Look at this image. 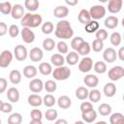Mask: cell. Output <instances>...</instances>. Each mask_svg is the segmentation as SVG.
<instances>
[{
    "instance_id": "50",
    "label": "cell",
    "mask_w": 124,
    "mask_h": 124,
    "mask_svg": "<svg viewBox=\"0 0 124 124\" xmlns=\"http://www.w3.org/2000/svg\"><path fill=\"white\" fill-rule=\"evenodd\" d=\"M30 116H31V119H33V120H42L43 112L38 108H34V109L31 110Z\"/></svg>"
},
{
    "instance_id": "44",
    "label": "cell",
    "mask_w": 124,
    "mask_h": 124,
    "mask_svg": "<svg viewBox=\"0 0 124 124\" xmlns=\"http://www.w3.org/2000/svg\"><path fill=\"white\" fill-rule=\"evenodd\" d=\"M13 5L10 2H1L0 3V13L3 15H10L12 12Z\"/></svg>"
},
{
    "instance_id": "57",
    "label": "cell",
    "mask_w": 124,
    "mask_h": 124,
    "mask_svg": "<svg viewBox=\"0 0 124 124\" xmlns=\"http://www.w3.org/2000/svg\"><path fill=\"white\" fill-rule=\"evenodd\" d=\"M54 124H68V121L66 119H63V118H60V119H57L55 121Z\"/></svg>"
},
{
    "instance_id": "41",
    "label": "cell",
    "mask_w": 124,
    "mask_h": 124,
    "mask_svg": "<svg viewBox=\"0 0 124 124\" xmlns=\"http://www.w3.org/2000/svg\"><path fill=\"white\" fill-rule=\"evenodd\" d=\"M55 103H56V99H55L54 96L51 95V94H46V95L43 98V104H44L46 107H47V108L53 107V106L55 105Z\"/></svg>"
},
{
    "instance_id": "55",
    "label": "cell",
    "mask_w": 124,
    "mask_h": 124,
    "mask_svg": "<svg viewBox=\"0 0 124 124\" xmlns=\"http://www.w3.org/2000/svg\"><path fill=\"white\" fill-rule=\"evenodd\" d=\"M116 54H117V57L119 58L120 61H124V47L123 46H121L119 48V50H118V52Z\"/></svg>"
},
{
    "instance_id": "35",
    "label": "cell",
    "mask_w": 124,
    "mask_h": 124,
    "mask_svg": "<svg viewBox=\"0 0 124 124\" xmlns=\"http://www.w3.org/2000/svg\"><path fill=\"white\" fill-rule=\"evenodd\" d=\"M56 46V43L51 38H46L43 41V48L46 51H51Z\"/></svg>"
},
{
    "instance_id": "6",
    "label": "cell",
    "mask_w": 124,
    "mask_h": 124,
    "mask_svg": "<svg viewBox=\"0 0 124 124\" xmlns=\"http://www.w3.org/2000/svg\"><path fill=\"white\" fill-rule=\"evenodd\" d=\"M93 68V60L91 57L84 56L78 62V70L81 73H88Z\"/></svg>"
},
{
    "instance_id": "49",
    "label": "cell",
    "mask_w": 124,
    "mask_h": 124,
    "mask_svg": "<svg viewBox=\"0 0 124 124\" xmlns=\"http://www.w3.org/2000/svg\"><path fill=\"white\" fill-rule=\"evenodd\" d=\"M8 33H9V35H10L12 38L17 37L18 34H19V28H18V26L16 25V24H12V25L8 28Z\"/></svg>"
},
{
    "instance_id": "19",
    "label": "cell",
    "mask_w": 124,
    "mask_h": 124,
    "mask_svg": "<svg viewBox=\"0 0 124 124\" xmlns=\"http://www.w3.org/2000/svg\"><path fill=\"white\" fill-rule=\"evenodd\" d=\"M81 118L83 120V122L86 123H92L93 121L96 120L97 118V112L96 110L93 108L89 111H85V112H81Z\"/></svg>"
},
{
    "instance_id": "18",
    "label": "cell",
    "mask_w": 124,
    "mask_h": 124,
    "mask_svg": "<svg viewBox=\"0 0 124 124\" xmlns=\"http://www.w3.org/2000/svg\"><path fill=\"white\" fill-rule=\"evenodd\" d=\"M56 102H57L58 107L61 108H63V109L69 108L71 107V105H72V100H71L70 97L67 96V95H62V96H60Z\"/></svg>"
},
{
    "instance_id": "24",
    "label": "cell",
    "mask_w": 124,
    "mask_h": 124,
    "mask_svg": "<svg viewBox=\"0 0 124 124\" xmlns=\"http://www.w3.org/2000/svg\"><path fill=\"white\" fill-rule=\"evenodd\" d=\"M50 62L52 65H54L55 67H61V66H64V63H65V58L62 54L60 53H54L51 55L50 57Z\"/></svg>"
},
{
    "instance_id": "8",
    "label": "cell",
    "mask_w": 124,
    "mask_h": 124,
    "mask_svg": "<svg viewBox=\"0 0 124 124\" xmlns=\"http://www.w3.org/2000/svg\"><path fill=\"white\" fill-rule=\"evenodd\" d=\"M14 55L17 61H24L28 56L27 48L23 45H17L14 49Z\"/></svg>"
},
{
    "instance_id": "34",
    "label": "cell",
    "mask_w": 124,
    "mask_h": 124,
    "mask_svg": "<svg viewBox=\"0 0 124 124\" xmlns=\"http://www.w3.org/2000/svg\"><path fill=\"white\" fill-rule=\"evenodd\" d=\"M88 89L84 86H79L76 89V97L78 100H85L86 98H88Z\"/></svg>"
},
{
    "instance_id": "53",
    "label": "cell",
    "mask_w": 124,
    "mask_h": 124,
    "mask_svg": "<svg viewBox=\"0 0 124 124\" xmlns=\"http://www.w3.org/2000/svg\"><path fill=\"white\" fill-rule=\"evenodd\" d=\"M7 86H8V81L6 78H0V94L1 93H4L7 89Z\"/></svg>"
},
{
    "instance_id": "23",
    "label": "cell",
    "mask_w": 124,
    "mask_h": 124,
    "mask_svg": "<svg viewBox=\"0 0 124 124\" xmlns=\"http://www.w3.org/2000/svg\"><path fill=\"white\" fill-rule=\"evenodd\" d=\"M118 22H119V20L115 16H109L105 19L104 24H105L106 28H108V29H114L118 26Z\"/></svg>"
},
{
    "instance_id": "11",
    "label": "cell",
    "mask_w": 124,
    "mask_h": 124,
    "mask_svg": "<svg viewBox=\"0 0 124 124\" xmlns=\"http://www.w3.org/2000/svg\"><path fill=\"white\" fill-rule=\"evenodd\" d=\"M28 55H29V58H30L31 61H33V62H40L43 59V57H44V52H43V50L40 47L35 46V47L30 49Z\"/></svg>"
},
{
    "instance_id": "29",
    "label": "cell",
    "mask_w": 124,
    "mask_h": 124,
    "mask_svg": "<svg viewBox=\"0 0 124 124\" xmlns=\"http://www.w3.org/2000/svg\"><path fill=\"white\" fill-rule=\"evenodd\" d=\"M52 66L51 64L47 63V62H42L39 65V72L44 75V76H48L50 74H52Z\"/></svg>"
},
{
    "instance_id": "48",
    "label": "cell",
    "mask_w": 124,
    "mask_h": 124,
    "mask_svg": "<svg viewBox=\"0 0 124 124\" xmlns=\"http://www.w3.org/2000/svg\"><path fill=\"white\" fill-rule=\"evenodd\" d=\"M91 48L95 51V52H100L103 48H104V42L95 39L91 45Z\"/></svg>"
},
{
    "instance_id": "3",
    "label": "cell",
    "mask_w": 124,
    "mask_h": 124,
    "mask_svg": "<svg viewBox=\"0 0 124 124\" xmlns=\"http://www.w3.org/2000/svg\"><path fill=\"white\" fill-rule=\"evenodd\" d=\"M72 72L69 67L67 66H61V67H56L52 71V77L54 78L55 80H66L70 78Z\"/></svg>"
},
{
    "instance_id": "52",
    "label": "cell",
    "mask_w": 124,
    "mask_h": 124,
    "mask_svg": "<svg viewBox=\"0 0 124 124\" xmlns=\"http://www.w3.org/2000/svg\"><path fill=\"white\" fill-rule=\"evenodd\" d=\"M12 110H13V106H12V104H11V103H4V102H3L1 111L4 112V113H10Z\"/></svg>"
},
{
    "instance_id": "45",
    "label": "cell",
    "mask_w": 124,
    "mask_h": 124,
    "mask_svg": "<svg viewBox=\"0 0 124 124\" xmlns=\"http://www.w3.org/2000/svg\"><path fill=\"white\" fill-rule=\"evenodd\" d=\"M56 47H57V50L59 51V53L62 54V55L69 52V46H68L67 43L64 42V41H59L56 44Z\"/></svg>"
},
{
    "instance_id": "33",
    "label": "cell",
    "mask_w": 124,
    "mask_h": 124,
    "mask_svg": "<svg viewBox=\"0 0 124 124\" xmlns=\"http://www.w3.org/2000/svg\"><path fill=\"white\" fill-rule=\"evenodd\" d=\"M111 107L110 105L107 104V103H104V104H101L99 107H98V112L103 115V116H108V115H110L111 114Z\"/></svg>"
},
{
    "instance_id": "43",
    "label": "cell",
    "mask_w": 124,
    "mask_h": 124,
    "mask_svg": "<svg viewBox=\"0 0 124 124\" xmlns=\"http://www.w3.org/2000/svg\"><path fill=\"white\" fill-rule=\"evenodd\" d=\"M58 116V112L54 108H48L45 113V118L47 121H54Z\"/></svg>"
},
{
    "instance_id": "5",
    "label": "cell",
    "mask_w": 124,
    "mask_h": 124,
    "mask_svg": "<svg viewBox=\"0 0 124 124\" xmlns=\"http://www.w3.org/2000/svg\"><path fill=\"white\" fill-rule=\"evenodd\" d=\"M108 78L111 81L119 80L124 76V68L122 66H119V65L114 66V67H112L108 70Z\"/></svg>"
},
{
    "instance_id": "7",
    "label": "cell",
    "mask_w": 124,
    "mask_h": 124,
    "mask_svg": "<svg viewBox=\"0 0 124 124\" xmlns=\"http://www.w3.org/2000/svg\"><path fill=\"white\" fill-rule=\"evenodd\" d=\"M13 58H14V54L10 50L8 49L3 50L0 54V68H7L13 61Z\"/></svg>"
},
{
    "instance_id": "32",
    "label": "cell",
    "mask_w": 124,
    "mask_h": 124,
    "mask_svg": "<svg viewBox=\"0 0 124 124\" xmlns=\"http://www.w3.org/2000/svg\"><path fill=\"white\" fill-rule=\"evenodd\" d=\"M110 124H124V116L121 112H114L109 116Z\"/></svg>"
},
{
    "instance_id": "40",
    "label": "cell",
    "mask_w": 124,
    "mask_h": 124,
    "mask_svg": "<svg viewBox=\"0 0 124 124\" xmlns=\"http://www.w3.org/2000/svg\"><path fill=\"white\" fill-rule=\"evenodd\" d=\"M93 68L97 74H105L107 72V64L104 61H97L93 65Z\"/></svg>"
},
{
    "instance_id": "42",
    "label": "cell",
    "mask_w": 124,
    "mask_h": 124,
    "mask_svg": "<svg viewBox=\"0 0 124 124\" xmlns=\"http://www.w3.org/2000/svg\"><path fill=\"white\" fill-rule=\"evenodd\" d=\"M44 88L46 89V92H48V93H52V92H54V91L56 90V88H57V84H56V82H55L54 80H52V79H48V80H46V81L44 83Z\"/></svg>"
},
{
    "instance_id": "25",
    "label": "cell",
    "mask_w": 124,
    "mask_h": 124,
    "mask_svg": "<svg viewBox=\"0 0 124 124\" xmlns=\"http://www.w3.org/2000/svg\"><path fill=\"white\" fill-rule=\"evenodd\" d=\"M100 25H99V22L97 20H93L91 19L88 23H86L84 25V30L86 33L88 34H92V33H96V31L99 29Z\"/></svg>"
},
{
    "instance_id": "14",
    "label": "cell",
    "mask_w": 124,
    "mask_h": 124,
    "mask_svg": "<svg viewBox=\"0 0 124 124\" xmlns=\"http://www.w3.org/2000/svg\"><path fill=\"white\" fill-rule=\"evenodd\" d=\"M29 89L34 93H39L44 89V82L40 78H32L29 82Z\"/></svg>"
},
{
    "instance_id": "36",
    "label": "cell",
    "mask_w": 124,
    "mask_h": 124,
    "mask_svg": "<svg viewBox=\"0 0 124 124\" xmlns=\"http://www.w3.org/2000/svg\"><path fill=\"white\" fill-rule=\"evenodd\" d=\"M22 115L19 112H14L8 117V124H21Z\"/></svg>"
},
{
    "instance_id": "38",
    "label": "cell",
    "mask_w": 124,
    "mask_h": 124,
    "mask_svg": "<svg viewBox=\"0 0 124 124\" xmlns=\"http://www.w3.org/2000/svg\"><path fill=\"white\" fill-rule=\"evenodd\" d=\"M54 29V25L51 21H46L44 23H42V26H41V30L44 34L46 35H48V34H51L52 31Z\"/></svg>"
},
{
    "instance_id": "17",
    "label": "cell",
    "mask_w": 124,
    "mask_h": 124,
    "mask_svg": "<svg viewBox=\"0 0 124 124\" xmlns=\"http://www.w3.org/2000/svg\"><path fill=\"white\" fill-rule=\"evenodd\" d=\"M19 91L16 87H10L7 91V98L11 103H17L19 101Z\"/></svg>"
},
{
    "instance_id": "13",
    "label": "cell",
    "mask_w": 124,
    "mask_h": 124,
    "mask_svg": "<svg viewBox=\"0 0 124 124\" xmlns=\"http://www.w3.org/2000/svg\"><path fill=\"white\" fill-rule=\"evenodd\" d=\"M123 5L122 0H109L108 4V10L111 14H117L121 11Z\"/></svg>"
},
{
    "instance_id": "27",
    "label": "cell",
    "mask_w": 124,
    "mask_h": 124,
    "mask_svg": "<svg viewBox=\"0 0 124 124\" xmlns=\"http://www.w3.org/2000/svg\"><path fill=\"white\" fill-rule=\"evenodd\" d=\"M78 21L82 24H86L88 23L90 20H91V17H90V15H89V12L88 10L86 9H82L79 11L78 13Z\"/></svg>"
},
{
    "instance_id": "60",
    "label": "cell",
    "mask_w": 124,
    "mask_h": 124,
    "mask_svg": "<svg viewBox=\"0 0 124 124\" xmlns=\"http://www.w3.org/2000/svg\"><path fill=\"white\" fill-rule=\"evenodd\" d=\"M74 124H85V122H83V121H76Z\"/></svg>"
},
{
    "instance_id": "10",
    "label": "cell",
    "mask_w": 124,
    "mask_h": 124,
    "mask_svg": "<svg viewBox=\"0 0 124 124\" xmlns=\"http://www.w3.org/2000/svg\"><path fill=\"white\" fill-rule=\"evenodd\" d=\"M24 15H25V13H24V8L22 5H20V4L13 5L11 16L14 19H21Z\"/></svg>"
},
{
    "instance_id": "47",
    "label": "cell",
    "mask_w": 124,
    "mask_h": 124,
    "mask_svg": "<svg viewBox=\"0 0 124 124\" xmlns=\"http://www.w3.org/2000/svg\"><path fill=\"white\" fill-rule=\"evenodd\" d=\"M84 40L81 37H75L74 39H72L71 41V47L74 49V51H77L78 48L79 47V46L82 44Z\"/></svg>"
},
{
    "instance_id": "62",
    "label": "cell",
    "mask_w": 124,
    "mask_h": 124,
    "mask_svg": "<svg viewBox=\"0 0 124 124\" xmlns=\"http://www.w3.org/2000/svg\"><path fill=\"white\" fill-rule=\"evenodd\" d=\"M0 124H1V118H0Z\"/></svg>"
},
{
    "instance_id": "39",
    "label": "cell",
    "mask_w": 124,
    "mask_h": 124,
    "mask_svg": "<svg viewBox=\"0 0 124 124\" xmlns=\"http://www.w3.org/2000/svg\"><path fill=\"white\" fill-rule=\"evenodd\" d=\"M109 41H110V44L114 46H117L121 44V41H122V37H121V34L119 32H113L111 33L110 37H109Z\"/></svg>"
},
{
    "instance_id": "28",
    "label": "cell",
    "mask_w": 124,
    "mask_h": 124,
    "mask_svg": "<svg viewBox=\"0 0 124 124\" xmlns=\"http://www.w3.org/2000/svg\"><path fill=\"white\" fill-rule=\"evenodd\" d=\"M90 51H91V46L88 42H85V41L82 42V44L79 46V47L77 50L78 55H82V56H86L87 54L90 53Z\"/></svg>"
},
{
    "instance_id": "31",
    "label": "cell",
    "mask_w": 124,
    "mask_h": 124,
    "mask_svg": "<svg viewBox=\"0 0 124 124\" xmlns=\"http://www.w3.org/2000/svg\"><path fill=\"white\" fill-rule=\"evenodd\" d=\"M39 6H40V3L38 0H25V2H24V7L28 10L29 13L36 12L38 10Z\"/></svg>"
},
{
    "instance_id": "20",
    "label": "cell",
    "mask_w": 124,
    "mask_h": 124,
    "mask_svg": "<svg viewBox=\"0 0 124 124\" xmlns=\"http://www.w3.org/2000/svg\"><path fill=\"white\" fill-rule=\"evenodd\" d=\"M65 61L69 65L75 66L76 64H78V62H79V55H78V53L77 51H70V52L67 53Z\"/></svg>"
},
{
    "instance_id": "54",
    "label": "cell",
    "mask_w": 124,
    "mask_h": 124,
    "mask_svg": "<svg viewBox=\"0 0 124 124\" xmlns=\"http://www.w3.org/2000/svg\"><path fill=\"white\" fill-rule=\"evenodd\" d=\"M8 32V26L5 22L3 21H0V37L6 35Z\"/></svg>"
},
{
    "instance_id": "1",
    "label": "cell",
    "mask_w": 124,
    "mask_h": 124,
    "mask_svg": "<svg viewBox=\"0 0 124 124\" xmlns=\"http://www.w3.org/2000/svg\"><path fill=\"white\" fill-rule=\"evenodd\" d=\"M54 34L58 39H71L74 36V30L70 21L66 19L59 20L56 23Z\"/></svg>"
},
{
    "instance_id": "15",
    "label": "cell",
    "mask_w": 124,
    "mask_h": 124,
    "mask_svg": "<svg viewBox=\"0 0 124 124\" xmlns=\"http://www.w3.org/2000/svg\"><path fill=\"white\" fill-rule=\"evenodd\" d=\"M83 82L86 86H88L90 88H95L99 84V78L97 76H95L93 74H88L83 78Z\"/></svg>"
},
{
    "instance_id": "51",
    "label": "cell",
    "mask_w": 124,
    "mask_h": 124,
    "mask_svg": "<svg viewBox=\"0 0 124 124\" xmlns=\"http://www.w3.org/2000/svg\"><path fill=\"white\" fill-rule=\"evenodd\" d=\"M80 111L81 112H85V111H89L91 109H93V106H92V103L90 102H82L80 104Z\"/></svg>"
},
{
    "instance_id": "16",
    "label": "cell",
    "mask_w": 124,
    "mask_h": 124,
    "mask_svg": "<svg viewBox=\"0 0 124 124\" xmlns=\"http://www.w3.org/2000/svg\"><path fill=\"white\" fill-rule=\"evenodd\" d=\"M53 15L55 17L63 19L69 15V8L67 6H62V5L57 6L53 10Z\"/></svg>"
},
{
    "instance_id": "61",
    "label": "cell",
    "mask_w": 124,
    "mask_h": 124,
    "mask_svg": "<svg viewBox=\"0 0 124 124\" xmlns=\"http://www.w3.org/2000/svg\"><path fill=\"white\" fill-rule=\"evenodd\" d=\"M2 105H3V102L0 100V111H1V109H2Z\"/></svg>"
},
{
    "instance_id": "12",
    "label": "cell",
    "mask_w": 124,
    "mask_h": 124,
    "mask_svg": "<svg viewBox=\"0 0 124 124\" xmlns=\"http://www.w3.org/2000/svg\"><path fill=\"white\" fill-rule=\"evenodd\" d=\"M21 38L24 43L26 44H31L35 41V33L27 27H23L21 30Z\"/></svg>"
},
{
    "instance_id": "26",
    "label": "cell",
    "mask_w": 124,
    "mask_h": 124,
    "mask_svg": "<svg viewBox=\"0 0 124 124\" xmlns=\"http://www.w3.org/2000/svg\"><path fill=\"white\" fill-rule=\"evenodd\" d=\"M27 102L31 107L36 108V107H40L43 104V99H42L41 96H39L37 94H31V95L28 96Z\"/></svg>"
},
{
    "instance_id": "21",
    "label": "cell",
    "mask_w": 124,
    "mask_h": 124,
    "mask_svg": "<svg viewBox=\"0 0 124 124\" xmlns=\"http://www.w3.org/2000/svg\"><path fill=\"white\" fill-rule=\"evenodd\" d=\"M38 70L33 65H27L23 68V76L27 78H33L37 76Z\"/></svg>"
},
{
    "instance_id": "37",
    "label": "cell",
    "mask_w": 124,
    "mask_h": 124,
    "mask_svg": "<svg viewBox=\"0 0 124 124\" xmlns=\"http://www.w3.org/2000/svg\"><path fill=\"white\" fill-rule=\"evenodd\" d=\"M88 98L90 100V103H97L101 100V92L98 89L93 88L88 93Z\"/></svg>"
},
{
    "instance_id": "30",
    "label": "cell",
    "mask_w": 124,
    "mask_h": 124,
    "mask_svg": "<svg viewBox=\"0 0 124 124\" xmlns=\"http://www.w3.org/2000/svg\"><path fill=\"white\" fill-rule=\"evenodd\" d=\"M21 73L18 70H13L11 71L10 75H9V79L13 84H18L21 81Z\"/></svg>"
},
{
    "instance_id": "46",
    "label": "cell",
    "mask_w": 124,
    "mask_h": 124,
    "mask_svg": "<svg viewBox=\"0 0 124 124\" xmlns=\"http://www.w3.org/2000/svg\"><path fill=\"white\" fill-rule=\"evenodd\" d=\"M95 36H96V39H97V40H100V41L104 42V41L108 38V31H107L106 29H104V28H99V29L96 31Z\"/></svg>"
},
{
    "instance_id": "56",
    "label": "cell",
    "mask_w": 124,
    "mask_h": 124,
    "mask_svg": "<svg viewBox=\"0 0 124 124\" xmlns=\"http://www.w3.org/2000/svg\"><path fill=\"white\" fill-rule=\"evenodd\" d=\"M65 3L67 5H70V6H75V5H77L78 3V0H73V1L72 0H66Z\"/></svg>"
},
{
    "instance_id": "9",
    "label": "cell",
    "mask_w": 124,
    "mask_h": 124,
    "mask_svg": "<svg viewBox=\"0 0 124 124\" xmlns=\"http://www.w3.org/2000/svg\"><path fill=\"white\" fill-rule=\"evenodd\" d=\"M103 58L108 63H113L116 60V58H117L116 50L113 47H108V48H106L104 50V52H103Z\"/></svg>"
},
{
    "instance_id": "22",
    "label": "cell",
    "mask_w": 124,
    "mask_h": 124,
    "mask_svg": "<svg viewBox=\"0 0 124 124\" xmlns=\"http://www.w3.org/2000/svg\"><path fill=\"white\" fill-rule=\"evenodd\" d=\"M103 91H104V93L107 97L111 98L116 94V86L113 82H108V83L105 84Z\"/></svg>"
},
{
    "instance_id": "59",
    "label": "cell",
    "mask_w": 124,
    "mask_h": 124,
    "mask_svg": "<svg viewBox=\"0 0 124 124\" xmlns=\"http://www.w3.org/2000/svg\"><path fill=\"white\" fill-rule=\"evenodd\" d=\"M95 124H108V123H107L106 121H103V120H102V121H98V122H96Z\"/></svg>"
},
{
    "instance_id": "58",
    "label": "cell",
    "mask_w": 124,
    "mask_h": 124,
    "mask_svg": "<svg viewBox=\"0 0 124 124\" xmlns=\"http://www.w3.org/2000/svg\"><path fill=\"white\" fill-rule=\"evenodd\" d=\"M29 124H43V122H42V120H33V119H31Z\"/></svg>"
},
{
    "instance_id": "2",
    "label": "cell",
    "mask_w": 124,
    "mask_h": 124,
    "mask_svg": "<svg viewBox=\"0 0 124 124\" xmlns=\"http://www.w3.org/2000/svg\"><path fill=\"white\" fill-rule=\"evenodd\" d=\"M42 23H43V17L40 14L27 13L20 19V24L22 25V27H27L30 29L36 28L40 26Z\"/></svg>"
},
{
    "instance_id": "4",
    "label": "cell",
    "mask_w": 124,
    "mask_h": 124,
    "mask_svg": "<svg viewBox=\"0 0 124 124\" xmlns=\"http://www.w3.org/2000/svg\"><path fill=\"white\" fill-rule=\"evenodd\" d=\"M88 12H89L91 19L93 20L101 19L106 16V8L102 5H94L90 8Z\"/></svg>"
}]
</instances>
